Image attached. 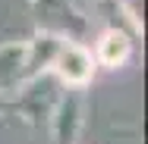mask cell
<instances>
[{
    "instance_id": "6da1fadb",
    "label": "cell",
    "mask_w": 148,
    "mask_h": 144,
    "mask_svg": "<svg viewBox=\"0 0 148 144\" xmlns=\"http://www.w3.org/2000/svg\"><path fill=\"white\" fill-rule=\"evenodd\" d=\"M57 69L60 75L66 78V82H88L91 75V59L85 50H79V47H66L57 59Z\"/></svg>"
},
{
    "instance_id": "7a4b0ae2",
    "label": "cell",
    "mask_w": 148,
    "mask_h": 144,
    "mask_svg": "<svg viewBox=\"0 0 148 144\" xmlns=\"http://www.w3.org/2000/svg\"><path fill=\"white\" fill-rule=\"evenodd\" d=\"M101 59L107 63V66H120L123 59L129 57V41L117 34V31H110V34H104V41H101Z\"/></svg>"
}]
</instances>
